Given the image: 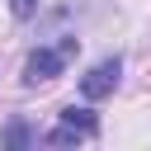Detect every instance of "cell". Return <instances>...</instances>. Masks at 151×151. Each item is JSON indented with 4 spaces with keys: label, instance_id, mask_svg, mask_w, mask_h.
I'll list each match as a JSON object with an SVG mask.
<instances>
[{
    "label": "cell",
    "instance_id": "cell-1",
    "mask_svg": "<svg viewBox=\"0 0 151 151\" xmlns=\"http://www.w3.org/2000/svg\"><path fill=\"white\" fill-rule=\"evenodd\" d=\"M76 52H80L76 38H61V42H52V47H38V52L24 61V85H47V80H57V76L71 66Z\"/></svg>",
    "mask_w": 151,
    "mask_h": 151
},
{
    "label": "cell",
    "instance_id": "cell-2",
    "mask_svg": "<svg viewBox=\"0 0 151 151\" xmlns=\"http://www.w3.org/2000/svg\"><path fill=\"white\" fill-rule=\"evenodd\" d=\"M90 137H99V118L90 109H66L61 123L47 132V146H76V142H90Z\"/></svg>",
    "mask_w": 151,
    "mask_h": 151
},
{
    "label": "cell",
    "instance_id": "cell-3",
    "mask_svg": "<svg viewBox=\"0 0 151 151\" xmlns=\"http://www.w3.org/2000/svg\"><path fill=\"white\" fill-rule=\"evenodd\" d=\"M118 76H123V61L109 57V61H99V66H90V71L80 76V94H85V99H104V94L118 90Z\"/></svg>",
    "mask_w": 151,
    "mask_h": 151
},
{
    "label": "cell",
    "instance_id": "cell-4",
    "mask_svg": "<svg viewBox=\"0 0 151 151\" xmlns=\"http://www.w3.org/2000/svg\"><path fill=\"white\" fill-rule=\"evenodd\" d=\"M28 142H33V132H28L24 123H9V127H5V146H28Z\"/></svg>",
    "mask_w": 151,
    "mask_h": 151
},
{
    "label": "cell",
    "instance_id": "cell-5",
    "mask_svg": "<svg viewBox=\"0 0 151 151\" xmlns=\"http://www.w3.org/2000/svg\"><path fill=\"white\" fill-rule=\"evenodd\" d=\"M9 9H14V19H33L38 14V0H9Z\"/></svg>",
    "mask_w": 151,
    "mask_h": 151
}]
</instances>
